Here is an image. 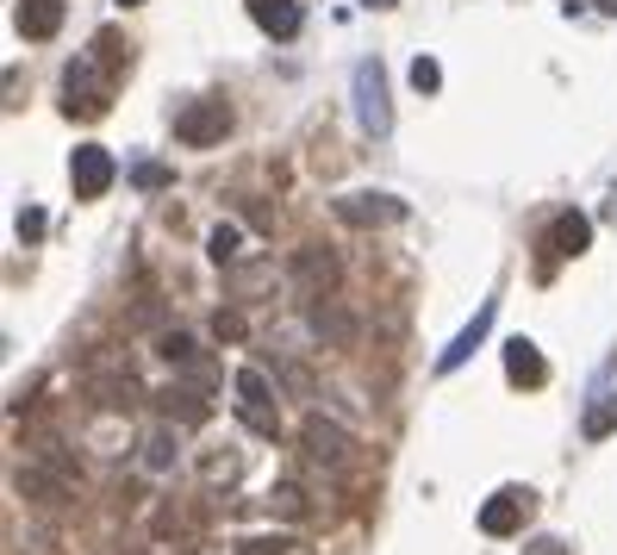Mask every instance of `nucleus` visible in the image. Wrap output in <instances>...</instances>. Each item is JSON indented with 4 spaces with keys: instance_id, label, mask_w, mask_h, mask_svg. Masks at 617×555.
I'll return each mask as SVG.
<instances>
[{
    "instance_id": "obj_1",
    "label": "nucleus",
    "mask_w": 617,
    "mask_h": 555,
    "mask_svg": "<svg viewBox=\"0 0 617 555\" xmlns=\"http://www.w3.org/2000/svg\"><path fill=\"white\" fill-rule=\"evenodd\" d=\"M113 81L94 57H76L69 69H63V107H69V119H100L106 113V100H113Z\"/></svg>"
},
{
    "instance_id": "obj_2",
    "label": "nucleus",
    "mask_w": 617,
    "mask_h": 555,
    "mask_svg": "<svg viewBox=\"0 0 617 555\" xmlns=\"http://www.w3.org/2000/svg\"><path fill=\"white\" fill-rule=\"evenodd\" d=\"M237 419L256 437H281V412H274V381L262 368H237Z\"/></svg>"
},
{
    "instance_id": "obj_3",
    "label": "nucleus",
    "mask_w": 617,
    "mask_h": 555,
    "mask_svg": "<svg viewBox=\"0 0 617 555\" xmlns=\"http://www.w3.org/2000/svg\"><path fill=\"white\" fill-rule=\"evenodd\" d=\"M356 119H362L368 137H386L393 132V107H386V69L374 57L356 63Z\"/></svg>"
},
{
    "instance_id": "obj_4",
    "label": "nucleus",
    "mask_w": 617,
    "mask_h": 555,
    "mask_svg": "<svg viewBox=\"0 0 617 555\" xmlns=\"http://www.w3.org/2000/svg\"><path fill=\"white\" fill-rule=\"evenodd\" d=\"M300 443H306V456L318 462V468H349V462H356V437H349L337 419H325V412H312V419L300 424Z\"/></svg>"
},
{
    "instance_id": "obj_5",
    "label": "nucleus",
    "mask_w": 617,
    "mask_h": 555,
    "mask_svg": "<svg viewBox=\"0 0 617 555\" xmlns=\"http://www.w3.org/2000/svg\"><path fill=\"white\" fill-rule=\"evenodd\" d=\"M225 132H232V107H225V100H193V107L175 113V137H181L188 151H206V144H218Z\"/></svg>"
},
{
    "instance_id": "obj_6",
    "label": "nucleus",
    "mask_w": 617,
    "mask_h": 555,
    "mask_svg": "<svg viewBox=\"0 0 617 555\" xmlns=\"http://www.w3.org/2000/svg\"><path fill=\"white\" fill-rule=\"evenodd\" d=\"M530 506H537V493H530V487H500V493L481 506V531L486 536H518L524 518H530Z\"/></svg>"
},
{
    "instance_id": "obj_7",
    "label": "nucleus",
    "mask_w": 617,
    "mask_h": 555,
    "mask_svg": "<svg viewBox=\"0 0 617 555\" xmlns=\"http://www.w3.org/2000/svg\"><path fill=\"white\" fill-rule=\"evenodd\" d=\"M13 493L38 499V506H69V493H76V480H69V468H44V462H25V468H13Z\"/></svg>"
},
{
    "instance_id": "obj_8",
    "label": "nucleus",
    "mask_w": 617,
    "mask_h": 555,
    "mask_svg": "<svg viewBox=\"0 0 617 555\" xmlns=\"http://www.w3.org/2000/svg\"><path fill=\"white\" fill-rule=\"evenodd\" d=\"M113 151H100V144H81L76 156H69V181H76V200H100V193L113 188Z\"/></svg>"
},
{
    "instance_id": "obj_9",
    "label": "nucleus",
    "mask_w": 617,
    "mask_h": 555,
    "mask_svg": "<svg viewBox=\"0 0 617 555\" xmlns=\"http://www.w3.org/2000/svg\"><path fill=\"white\" fill-rule=\"evenodd\" d=\"M293 288L306 293V300H325L337 288V256L325 244H300L293 249Z\"/></svg>"
},
{
    "instance_id": "obj_10",
    "label": "nucleus",
    "mask_w": 617,
    "mask_h": 555,
    "mask_svg": "<svg viewBox=\"0 0 617 555\" xmlns=\"http://www.w3.org/2000/svg\"><path fill=\"white\" fill-rule=\"evenodd\" d=\"M337 219L344 225H400L405 219V200H393V193H344L337 200Z\"/></svg>"
},
{
    "instance_id": "obj_11",
    "label": "nucleus",
    "mask_w": 617,
    "mask_h": 555,
    "mask_svg": "<svg viewBox=\"0 0 617 555\" xmlns=\"http://www.w3.org/2000/svg\"><path fill=\"white\" fill-rule=\"evenodd\" d=\"M88 400H94L100 412H132V406L144 400V387L132 381V368H125V375H100V368H88Z\"/></svg>"
},
{
    "instance_id": "obj_12",
    "label": "nucleus",
    "mask_w": 617,
    "mask_h": 555,
    "mask_svg": "<svg viewBox=\"0 0 617 555\" xmlns=\"http://www.w3.org/2000/svg\"><path fill=\"white\" fill-rule=\"evenodd\" d=\"M13 25H20V38H32V44L57 38L63 32V0H20V7H13Z\"/></svg>"
},
{
    "instance_id": "obj_13",
    "label": "nucleus",
    "mask_w": 617,
    "mask_h": 555,
    "mask_svg": "<svg viewBox=\"0 0 617 555\" xmlns=\"http://www.w3.org/2000/svg\"><path fill=\"white\" fill-rule=\"evenodd\" d=\"M250 20L269 32V38H300L306 25V7L300 0H250Z\"/></svg>"
},
{
    "instance_id": "obj_14",
    "label": "nucleus",
    "mask_w": 617,
    "mask_h": 555,
    "mask_svg": "<svg viewBox=\"0 0 617 555\" xmlns=\"http://www.w3.org/2000/svg\"><path fill=\"white\" fill-rule=\"evenodd\" d=\"M505 381L512 387H542L549 381V363H542V349L530 337H512L505 344Z\"/></svg>"
},
{
    "instance_id": "obj_15",
    "label": "nucleus",
    "mask_w": 617,
    "mask_h": 555,
    "mask_svg": "<svg viewBox=\"0 0 617 555\" xmlns=\"http://www.w3.org/2000/svg\"><path fill=\"white\" fill-rule=\"evenodd\" d=\"M493 312H500V300H481V312H474V325H468L462 337H456V344H449L444 356H437V368H444V375H456V368H462L468 356H474V349L486 344V331H493Z\"/></svg>"
},
{
    "instance_id": "obj_16",
    "label": "nucleus",
    "mask_w": 617,
    "mask_h": 555,
    "mask_svg": "<svg viewBox=\"0 0 617 555\" xmlns=\"http://www.w3.org/2000/svg\"><path fill=\"white\" fill-rule=\"evenodd\" d=\"M593 244V219L586 212H556V225H549V256H580V249Z\"/></svg>"
},
{
    "instance_id": "obj_17",
    "label": "nucleus",
    "mask_w": 617,
    "mask_h": 555,
    "mask_svg": "<svg viewBox=\"0 0 617 555\" xmlns=\"http://www.w3.org/2000/svg\"><path fill=\"white\" fill-rule=\"evenodd\" d=\"M156 412H162L169 424H200L213 406H206L200 387H162V393H156Z\"/></svg>"
},
{
    "instance_id": "obj_18",
    "label": "nucleus",
    "mask_w": 617,
    "mask_h": 555,
    "mask_svg": "<svg viewBox=\"0 0 617 555\" xmlns=\"http://www.w3.org/2000/svg\"><path fill=\"white\" fill-rule=\"evenodd\" d=\"M88 57H94L106 76H125V69H132V44H125V32H119V25H106V32H94Z\"/></svg>"
},
{
    "instance_id": "obj_19",
    "label": "nucleus",
    "mask_w": 617,
    "mask_h": 555,
    "mask_svg": "<svg viewBox=\"0 0 617 555\" xmlns=\"http://www.w3.org/2000/svg\"><path fill=\"white\" fill-rule=\"evenodd\" d=\"M175 449H181V437H175V424L162 419L150 431V437H144V468H150V475H162V468H175Z\"/></svg>"
},
{
    "instance_id": "obj_20",
    "label": "nucleus",
    "mask_w": 617,
    "mask_h": 555,
    "mask_svg": "<svg viewBox=\"0 0 617 555\" xmlns=\"http://www.w3.org/2000/svg\"><path fill=\"white\" fill-rule=\"evenodd\" d=\"M269 281H274V263H232V293H237V300L262 293Z\"/></svg>"
},
{
    "instance_id": "obj_21",
    "label": "nucleus",
    "mask_w": 617,
    "mask_h": 555,
    "mask_svg": "<svg viewBox=\"0 0 617 555\" xmlns=\"http://www.w3.org/2000/svg\"><path fill=\"white\" fill-rule=\"evenodd\" d=\"M156 356H162V363H175V368H193V363H200V349H193L188 331H162V337H156Z\"/></svg>"
},
{
    "instance_id": "obj_22",
    "label": "nucleus",
    "mask_w": 617,
    "mask_h": 555,
    "mask_svg": "<svg viewBox=\"0 0 617 555\" xmlns=\"http://www.w3.org/2000/svg\"><path fill=\"white\" fill-rule=\"evenodd\" d=\"M312 331H318V337H330V344H349V337H356V325H349L330 300H325V307H312Z\"/></svg>"
},
{
    "instance_id": "obj_23",
    "label": "nucleus",
    "mask_w": 617,
    "mask_h": 555,
    "mask_svg": "<svg viewBox=\"0 0 617 555\" xmlns=\"http://www.w3.org/2000/svg\"><path fill=\"white\" fill-rule=\"evenodd\" d=\"M206 249H213V263H218V268H232L237 256H244V231H237V225H213Z\"/></svg>"
},
{
    "instance_id": "obj_24",
    "label": "nucleus",
    "mask_w": 617,
    "mask_h": 555,
    "mask_svg": "<svg viewBox=\"0 0 617 555\" xmlns=\"http://www.w3.org/2000/svg\"><path fill=\"white\" fill-rule=\"evenodd\" d=\"M269 512H281V518H306V487H293V480H281L269 493Z\"/></svg>"
},
{
    "instance_id": "obj_25",
    "label": "nucleus",
    "mask_w": 617,
    "mask_h": 555,
    "mask_svg": "<svg viewBox=\"0 0 617 555\" xmlns=\"http://www.w3.org/2000/svg\"><path fill=\"white\" fill-rule=\"evenodd\" d=\"M612 431H617V393H605V400L586 412V437L598 443V437H612Z\"/></svg>"
},
{
    "instance_id": "obj_26",
    "label": "nucleus",
    "mask_w": 617,
    "mask_h": 555,
    "mask_svg": "<svg viewBox=\"0 0 617 555\" xmlns=\"http://www.w3.org/2000/svg\"><path fill=\"white\" fill-rule=\"evenodd\" d=\"M412 88H418V95H437V88H444V69H437V57H412Z\"/></svg>"
},
{
    "instance_id": "obj_27",
    "label": "nucleus",
    "mask_w": 617,
    "mask_h": 555,
    "mask_svg": "<svg viewBox=\"0 0 617 555\" xmlns=\"http://www.w3.org/2000/svg\"><path fill=\"white\" fill-rule=\"evenodd\" d=\"M293 543L288 536H244V543H237V555H288Z\"/></svg>"
},
{
    "instance_id": "obj_28",
    "label": "nucleus",
    "mask_w": 617,
    "mask_h": 555,
    "mask_svg": "<svg viewBox=\"0 0 617 555\" xmlns=\"http://www.w3.org/2000/svg\"><path fill=\"white\" fill-rule=\"evenodd\" d=\"M132 181H137L144 193H156V188H169V169H162V163H137Z\"/></svg>"
},
{
    "instance_id": "obj_29",
    "label": "nucleus",
    "mask_w": 617,
    "mask_h": 555,
    "mask_svg": "<svg viewBox=\"0 0 617 555\" xmlns=\"http://www.w3.org/2000/svg\"><path fill=\"white\" fill-rule=\"evenodd\" d=\"M200 475H206V480H232L237 475V456H206V462H200Z\"/></svg>"
},
{
    "instance_id": "obj_30",
    "label": "nucleus",
    "mask_w": 617,
    "mask_h": 555,
    "mask_svg": "<svg viewBox=\"0 0 617 555\" xmlns=\"http://www.w3.org/2000/svg\"><path fill=\"white\" fill-rule=\"evenodd\" d=\"M13 231H20V244L44 237V212H38V207H25V212H20V225H13Z\"/></svg>"
},
{
    "instance_id": "obj_31",
    "label": "nucleus",
    "mask_w": 617,
    "mask_h": 555,
    "mask_svg": "<svg viewBox=\"0 0 617 555\" xmlns=\"http://www.w3.org/2000/svg\"><path fill=\"white\" fill-rule=\"evenodd\" d=\"M524 555H574V550H568L561 536H530V543H524Z\"/></svg>"
},
{
    "instance_id": "obj_32",
    "label": "nucleus",
    "mask_w": 617,
    "mask_h": 555,
    "mask_svg": "<svg viewBox=\"0 0 617 555\" xmlns=\"http://www.w3.org/2000/svg\"><path fill=\"white\" fill-rule=\"evenodd\" d=\"M281 381H288L293 393H300V400L312 393V375H306V368H293V363H281Z\"/></svg>"
},
{
    "instance_id": "obj_33",
    "label": "nucleus",
    "mask_w": 617,
    "mask_h": 555,
    "mask_svg": "<svg viewBox=\"0 0 617 555\" xmlns=\"http://www.w3.org/2000/svg\"><path fill=\"white\" fill-rule=\"evenodd\" d=\"M213 331H218V337H232V344H237V337H244V319H237V312H218V319H213Z\"/></svg>"
},
{
    "instance_id": "obj_34",
    "label": "nucleus",
    "mask_w": 617,
    "mask_h": 555,
    "mask_svg": "<svg viewBox=\"0 0 617 555\" xmlns=\"http://www.w3.org/2000/svg\"><path fill=\"white\" fill-rule=\"evenodd\" d=\"M113 555H150V550H144V543H125V550H113Z\"/></svg>"
},
{
    "instance_id": "obj_35",
    "label": "nucleus",
    "mask_w": 617,
    "mask_h": 555,
    "mask_svg": "<svg viewBox=\"0 0 617 555\" xmlns=\"http://www.w3.org/2000/svg\"><path fill=\"white\" fill-rule=\"evenodd\" d=\"M593 7H598V13H617V0H593Z\"/></svg>"
},
{
    "instance_id": "obj_36",
    "label": "nucleus",
    "mask_w": 617,
    "mask_h": 555,
    "mask_svg": "<svg viewBox=\"0 0 617 555\" xmlns=\"http://www.w3.org/2000/svg\"><path fill=\"white\" fill-rule=\"evenodd\" d=\"M362 7H374V13H381V7H393V0H362Z\"/></svg>"
},
{
    "instance_id": "obj_37",
    "label": "nucleus",
    "mask_w": 617,
    "mask_h": 555,
    "mask_svg": "<svg viewBox=\"0 0 617 555\" xmlns=\"http://www.w3.org/2000/svg\"><path fill=\"white\" fill-rule=\"evenodd\" d=\"M119 7H144V0H119Z\"/></svg>"
},
{
    "instance_id": "obj_38",
    "label": "nucleus",
    "mask_w": 617,
    "mask_h": 555,
    "mask_svg": "<svg viewBox=\"0 0 617 555\" xmlns=\"http://www.w3.org/2000/svg\"><path fill=\"white\" fill-rule=\"evenodd\" d=\"M181 555H200V550H181Z\"/></svg>"
}]
</instances>
